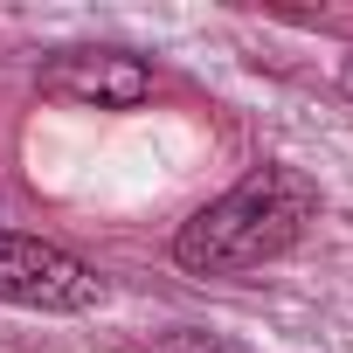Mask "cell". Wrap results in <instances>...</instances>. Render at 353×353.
I'll use <instances>...</instances> for the list:
<instances>
[{
	"label": "cell",
	"mask_w": 353,
	"mask_h": 353,
	"mask_svg": "<svg viewBox=\"0 0 353 353\" xmlns=\"http://www.w3.org/2000/svg\"><path fill=\"white\" fill-rule=\"evenodd\" d=\"M42 97L90 104V111H132L152 97V70L125 49H70V56L42 63Z\"/></svg>",
	"instance_id": "3957f363"
},
{
	"label": "cell",
	"mask_w": 353,
	"mask_h": 353,
	"mask_svg": "<svg viewBox=\"0 0 353 353\" xmlns=\"http://www.w3.org/2000/svg\"><path fill=\"white\" fill-rule=\"evenodd\" d=\"M339 90H346V97H353V56H346V70H339Z\"/></svg>",
	"instance_id": "5b68a950"
},
{
	"label": "cell",
	"mask_w": 353,
	"mask_h": 353,
	"mask_svg": "<svg viewBox=\"0 0 353 353\" xmlns=\"http://www.w3.org/2000/svg\"><path fill=\"white\" fill-rule=\"evenodd\" d=\"M319 215V188L305 181L298 166H256L243 181L208 201L194 222H181L173 236V263L194 270V277H236L256 270L270 256H284Z\"/></svg>",
	"instance_id": "6da1fadb"
},
{
	"label": "cell",
	"mask_w": 353,
	"mask_h": 353,
	"mask_svg": "<svg viewBox=\"0 0 353 353\" xmlns=\"http://www.w3.org/2000/svg\"><path fill=\"white\" fill-rule=\"evenodd\" d=\"M152 353H243L236 339H215V332H166Z\"/></svg>",
	"instance_id": "277c9868"
},
{
	"label": "cell",
	"mask_w": 353,
	"mask_h": 353,
	"mask_svg": "<svg viewBox=\"0 0 353 353\" xmlns=\"http://www.w3.org/2000/svg\"><path fill=\"white\" fill-rule=\"evenodd\" d=\"M0 298L28 305V312H90L104 298V284H97V270L83 256L0 229Z\"/></svg>",
	"instance_id": "7a4b0ae2"
}]
</instances>
